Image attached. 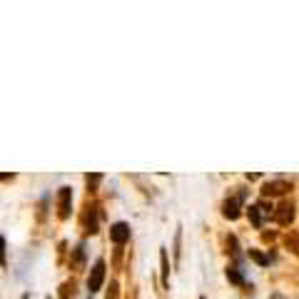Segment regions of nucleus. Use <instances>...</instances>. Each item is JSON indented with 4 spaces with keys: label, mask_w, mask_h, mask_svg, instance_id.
Instances as JSON below:
<instances>
[{
    "label": "nucleus",
    "mask_w": 299,
    "mask_h": 299,
    "mask_svg": "<svg viewBox=\"0 0 299 299\" xmlns=\"http://www.w3.org/2000/svg\"><path fill=\"white\" fill-rule=\"evenodd\" d=\"M274 222L282 224V227L294 222V205H292V202H282V205L274 209Z\"/></svg>",
    "instance_id": "obj_4"
},
{
    "label": "nucleus",
    "mask_w": 299,
    "mask_h": 299,
    "mask_svg": "<svg viewBox=\"0 0 299 299\" xmlns=\"http://www.w3.org/2000/svg\"><path fill=\"white\" fill-rule=\"evenodd\" d=\"M249 260L257 262L260 267H267V264H269V257H267V254H262L260 249H249Z\"/></svg>",
    "instance_id": "obj_10"
},
{
    "label": "nucleus",
    "mask_w": 299,
    "mask_h": 299,
    "mask_svg": "<svg viewBox=\"0 0 299 299\" xmlns=\"http://www.w3.org/2000/svg\"><path fill=\"white\" fill-rule=\"evenodd\" d=\"M102 282H105V260H97L93 264V269H90V277H88V289H90V294L100 292Z\"/></svg>",
    "instance_id": "obj_1"
},
{
    "label": "nucleus",
    "mask_w": 299,
    "mask_h": 299,
    "mask_svg": "<svg viewBox=\"0 0 299 299\" xmlns=\"http://www.w3.org/2000/svg\"><path fill=\"white\" fill-rule=\"evenodd\" d=\"M272 299H282V294H272Z\"/></svg>",
    "instance_id": "obj_17"
},
{
    "label": "nucleus",
    "mask_w": 299,
    "mask_h": 299,
    "mask_svg": "<svg viewBox=\"0 0 299 299\" xmlns=\"http://www.w3.org/2000/svg\"><path fill=\"white\" fill-rule=\"evenodd\" d=\"M105 299H117V284H115V282L110 284V294H108Z\"/></svg>",
    "instance_id": "obj_15"
},
{
    "label": "nucleus",
    "mask_w": 299,
    "mask_h": 299,
    "mask_svg": "<svg viewBox=\"0 0 299 299\" xmlns=\"http://www.w3.org/2000/svg\"><path fill=\"white\" fill-rule=\"evenodd\" d=\"M227 280L232 282V284H240V287H242V284H244L242 272H240L237 267H227Z\"/></svg>",
    "instance_id": "obj_9"
},
{
    "label": "nucleus",
    "mask_w": 299,
    "mask_h": 299,
    "mask_svg": "<svg viewBox=\"0 0 299 299\" xmlns=\"http://www.w3.org/2000/svg\"><path fill=\"white\" fill-rule=\"evenodd\" d=\"M110 240L115 244H125L130 240V224L127 222H115L110 227Z\"/></svg>",
    "instance_id": "obj_5"
},
{
    "label": "nucleus",
    "mask_w": 299,
    "mask_h": 299,
    "mask_svg": "<svg viewBox=\"0 0 299 299\" xmlns=\"http://www.w3.org/2000/svg\"><path fill=\"white\" fill-rule=\"evenodd\" d=\"M48 299H50V297H48Z\"/></svg>",
    "instance_id": "obj_19"
},
{
    "label": "nucleus",
    "mask_w": 299,
    "mask_h": 299,
    "mask_svg": "<svg viewBox=\"0 0 299 299\" xmlns=\"http://www.w3.org/2000/svg\"><path fill=\"white\" fill-rule=\"evenodd\" d=\"M200 299H205V297H200Z\"/></svg>",
    "instance_id": "obj_18"
},
{
    "label": "nucleus",
    "mask_w": 299,
    "mask_h": 299,
    "mask_svg": "<svg viewBox=\"0 0 299 299\" xmlns=\"http://www.w3.org/2000/svg\"><path fill=\"white\" fill-rule=\"evenodd\" d=\"M180 242H182V232L177 229V234H175V260L180 262Z\"/></svg>",
    "instance_id": "obj_12"
},
{
    "label": "nucleus",
    "mask_w": 299,
    "mask_h": 299,
    "mask_svg": "<svg viewBox=\"0 0 299 299\" xmlns=\"http://www.w3.org/2000/svg\"><path fill=\"white\" fill-rule=\"evenodd\" d=\"M287 189H292V185L287 182V180H272V182H267L264 185V197H277V195H284Z\"/></svg>",
    "instance_id": "obj_6"
},
{
    "label": "nucleus",
    "mask_w": 299,
    "mask_h": 299,
    "mask_svg": "<svg viewBox=\"0 0 299 299\" xmlns=\"http://www.w3.org/2000/svg\"><path fill=\"white\" fill-rule=\"evenodd\" d=\"M160 267H162V269H160V272H162V284L169 287V260H167V249H165V247L160 249Z\"/></svg>",
    "instance_id": "obj_7"
},
{
    "label": "nucleus",
    "mask_w": 299,
    "mask_h": 299,
    "mask_svg": "<svg viewBox=\"0 0 299 299\" xmlns=\"http://www.w3.org/2000/svg\"><path fill=\"white\" fill-rule=\"evenodd\" d=\"M5 237H3V234H0V267H5Z\"/></svg>",
    "instance_id": "obj_13"
},
{
    "label": "nucleus",
    "mask_w": 299,
    "mask_h": 299,
    "mask_svg": "<svg viewBox=\"0 0 299 299\" xmlns=\"http://www.w3.org/2000/svg\"><path fill=\"white\" fill-rule=\"evenodd\" d=\"M247 212H249V222L254 224V227H262L264 217H267V215L262 212V207H260V205H252L249 209H247Z\"/></svg>",
    "instance_id": "obj_8"
},
{
    "label": "nucleus",
    "mask_w": 299,
    "mask_h": 299,
    "mask_svg": "<svg viewBox=\"0 0 299 299\" xmlns=\"http://www.w3.org/2000/svg\"><path fill=\"white\" fill-rule=\"evenodd\" d=\"M70 207H73V192L70 187H60L57 189V217L68 220L70 217Z\"/></svg>",
    "instance_id": "obj_2"
},
{
    "label": "nucleus",
    "mask_w": 299,
    "mask_h": 299,
    "mask_svg": "<svg viewBox=\"0 0 299 299\" xmlns=\"http://www.w3.org/2000/svg\"><path fill=\"white\" fill-rule=\"evenodd\" d=\"M8 180H13V175H0V182H8Z\"/></svg>",
    "instance_id": "obj_16"
},
{
    "label": "nucleus",
    "mask_w": 299,
    "mask_h": 299,
    "mask_svg": "<svg viewBox=\"0 0 299 299\" xmlns=\"http://www.w3.org/2000/svg\"><path fill=\"white\" fill-rule=\"evenodd\" d=\"M102 180V175H88V185H97Z\"/></svg>",
    "instance_id": "obj_14"
},
{
    "label": "nucleus",
    "mask_w": 299,
    "mask_h": 299,
    "mask_svg": "<svg viewBox=\"0 0 299 299\" xmlns=\"http://www.w3.org/2000/svg\"><path fill=\"white\" fill-rule=\"evenodd\" d=\"M284 244H287L294 254H299V234H289V237L284 240Z\"/></svg>",
    "instance_id": "obj_11"
},
{
    "label": "nucleus",
    "mask_w": 299,
    "mask_h": 299,
    "mask_svg": "<svg viewBox=\"0 0 299 299\" xmlns=\"http://www.w3.org/2000/svg\"><path fill=\"white\" fill-rule=\"evenodd\" d=\"M242 202H244V192H240L237 197H229L222 207V215L227 220H237L242 215Z\"/></svg>",
    "instance_id": "obj_3"
}]
</instances>
